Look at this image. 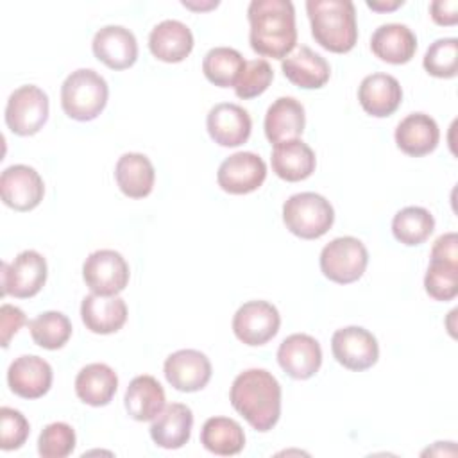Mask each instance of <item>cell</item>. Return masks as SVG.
Segmentation results:
<instances>
[{
	"instance_id": "9c48e42d",
	"label": "cell",
	"mask_w": 458,
	"mask_h": 458,
	"mask_svg": "<svg viewBox=\"0 0 458 458\" xmlns=\"http://www.w3.org/2000/svg\"><path fill=\"white\" fill-rule=\"evenodd\" d=\"M45 281L47 259L38 250H23L13 263H2V295L29 299L39 293Z\"/></svg>"
},
{
	"instance_id": "30bf717a",
	"label": "cell",
	"mask_w": 458,
	"mask_h": 458,
	"mask_svg": "<svg viewBox=\"0 0 458 458\" xmlns=\"http://www.w3.org/2000/svg\"><path fill=\"white\" fill-rule=\"evenodd\" d=\"M279 326V311L267 301H249L242 304L233 317L234 336L250 347L265 345L277 335Z\"/></svg>"
},
{
	"instance_id": "4316f807",
	"label": "cell",
	"mask_w": 458,
	"mask_h": 458,
	"mask_svg": "<svg viewBox=\"0 0 458 458\" xmlns=\"http://www.w3.org/2000/svg\"><path fill=\"white\" fill-rule=\"evenodd\" d=\"M370 50L385 63L404 64L415 55L417 36L408 25L385 23L374 30L370 38Z\"/></svg>"
},
{
	"instance_id": "7a4b0ae2",
	"label": "cell",
	"mask_w": 458,
	"mask_h": 458,
	"mask_svg": "<svg viewBox=\"0 0 458 458\" xmlns=\"http://www.w3.org/2000/svg\"><path fill=\"white\" fill-rule=\"evenodd\" d=\"M233 408L256 429H272L281 417V385L265 369L240 372L229 392Z\"/></svg>"
},
{
	"instance_id": "ee69618b",
	"label": "cell",
	"mask_w": 458,
	"mask_h": 458,
	"mask_svg": "<svg viewBox=\"0 0 458 458\" xmlns=\"http://www.w3.org/2000/svg\"><path fill=\"white\" fill-rule=\"evenodd\" d=\"M182 5L188 7V9H193V11H206V9H213L218 5V2H209V4H193V2H186L182 0Z\"/></svg>"
},
{
	"instance_id": "ab89813d",
	"label": "cell",
	"mask_w": 458,
	"mask_h": 458,
	"mask_svg": "<svg viewBox=\"0 0 458 458\" xmlns=\"http://www.w3.org/2000/svg\"><path fill=\"white\" fill-rule=\"evenodd\" d=\"M27 322L25 313L13 306V304H2L0 308V342L2 347H9L11 338L20 331V327Z\"/></svg>"
},
{
	"instance_id": "74e56055",
	"label": "cell",
	"mask_w": 458,
	"mask_h": 458,
	"mask_svg": "<svg viewBox=\"0 0 458 458\" xmlns=\"http://www.w3.org/2000/svg\"><path fill=\"white\" fill-rule=\"evenodd\" d=\"M272 79H274V72H272V66L268 64V61H265V59L247 61L245 70L242 72V75L234 86V93L238 98H243V100L259 97L261 93L267 91Z\"/></svg>"
},
{
	"instance_id": "ac0fdd59",
	"label": "cell",
	"mask_w": 458,
	"mask_h": 458,
	"mask_svg": "<svg viewBox=\"0 0 458 458\" xmlns=\"http://www.w3.org/2000/svg\"><path fill=\"white\" fill-rule=\"evenodd\" d=\"M54 372L48 361L34 354L16 358L7 369L9 388L23 399H39L52 386Z\"/></svg>"
},
{
	"instance_id": "d4e9b609",
	"label": "cell",
	"mask_w": 458,
	"mask_h": 458,
	"mask_svg": "<svg viewBox=\"0 0 458 458\" xmlns=\"http://www.w3.org/2000/svg\"><path fill=\"white\" fill-rule=\"evenodd\" d=\"M193 428V413L182 403L166 404L150 424V438L163 449H179L190 437Z\"/></svg>"
},
{
	"instance_id": "5b68a950",
	"label": "cell",
	"mask_w": 458,
	"mask_h": 458,
	"mask_svg": "<svg viewBox=\"0 0 458 458\" xmlns=\"http://www.w3.org/2000/svg\"><path fill=\"white\" fill-rule=\"evenodd\" d=\"M283 222L292 234L302 240H317L331 229L335 209L326 197L315 191H302L283 204Z\"/></svg>"
},
{
	"instance_id": "3957f363",
	"label": "cell",
	"mask_w": 458,
	"mask_h": 458,
	"mask_svg": "<svg viewBox=\"0 0 458 458\" xmlns=\"http://www.w3.org/2000/svg\"><path fill=\"white\" fill-rule=\"evenodd\" d=\"M306 13L315 41L335 54H345L358 41L356 9L349 0H308Z\"/></svg>"
},
{
	"instance_id": "e0dca14e",
	"label": "cell",
	"mask_w": 458,
	"mask_h": 458,
	"mask_svg": "<svg viewBox=\"0 0 458 458\" xmlns=\"http://www.w3.org/2000/svg\"><path fill=\"white\" fill-rule=\"evenodd\" d=\"M206 127L211 140L220 147H240L250 136L252 120L242 106L222 102L209 109Z\"/></svg>"
},
{
	"instance_id": "f35d334b",
	"label": "cell",
	"mask_w": 458,
	"mask_h": 458,
	"mask_svg": "<svg viewBox=\"0 0 458 458\" xmlns=\"http://www.w3.org/2000/svg\"><path fill=\"white\" fill-rule=\"evenodd\" d=\"M30 433L29 420L14 408H0V447L4 451L20 449Z\"/></svg>"
},
{
	"instance_id": "f546056e",
	"label": "cell",
	"mask_w": 458,
	"mask_h": 458,
	"mask_svg": "<svg viewBox=\"0 0 458 458\" xmlns=\"http://www.w3.org/2000/svg\"><path fill=\"white\" fill-rule=\"evenodd\" d=\"M118 388L116 372L106 363H89L75 377L77 397L89 406H106Z\"/></svg>"
},
{
	"instance_id": "4dcf8cb0",
	"label": "cell",
	"mask_w": 458,
	"mask_h": 458,
	"mask_svg": "<svg viewBox=\"0 0 458 458\" xmlns=\"http://www.w3.org/2000/svg\"><path fill=\"white\" fill-rule=\"evenodd\" d=\"M200 444L213 454L233 456L245 447V433L234 419L211 417L200 429Z\"/></svg>"
},
{
	"instance_id": "603a6c76",
	"label": "cell",
	"mask_w": 458,
	"mask_h": 458,
	"mask_svg": "<svg viewBox=\"0 0 458 458\" xmlns=\"http://www.w3.org/2000/svg\"><path fill=\"white\" fill-rule=\"evenodd\" d=\"M281 70L292 84L302 89H318L326 86L331 77L329 63L306 45L286 55L281 63Z\"/></svg>"
},
{
	"instance_id": "2e32d148",
	"label": "cell",
	"mask_w": 458,
	"mask_h": 458,
	"mask_svg": "<svg viewBox=\"0 0 458 458\" xmlns=\"http://www.w3.org/2000/svg\"><path fill=\"white\" fill-rule=\"evenodd\" d=\"M93 54L111 70H127L138 59L136 36L122 25H106L93 36Z\"/></svg>"
},
{
	"instance_id": "d590c367",
	"label": "cell",
	"mask_w": 458,
	"mask_h": 458,
	"mask_svg": "<svg viewBox=\"0 0 458 458\" xmlns=\"http://www.w3.org/2000/svg\"><path fill=\"white\" fill-rule=\"evenodd\" d=\"M424 290L435 301H451L458 295V263L431 259L424 276Z\"/></svg>"
},
{
	"instance_id": "7402d4cb",
	"label": "cell",
	"mask_w": 458,
	"mask_h": 458,
	"mask_svg": "<svg viewBox=\"0 0 458 458\" xmlns=\"http://www.w3.org/2000/svg\"><path fill=\"white\" fill-rule=\"evenodd\" d=\"M440 129L426 113H411L403 118L395 129V143L401 152L411 157H422L437 148Z\"/></svg>"
},
{
	"instance_id": "d6a6232c",
	"label": "cell",
	"mask_w": 458,
	"mask_h": 458,
	"mask_svg": "<svg viewBox=\"0 0 458 458\" xmlns=\"http://www.w3.org/2000/svg\"><path fill=\"white\" fill-rule=\"evenodd\" d=\"M435 229L433 215L420 206H408L395 213L392 220V233L397 242L408 247L424 243Z\"/></svg>"
},
{
	"instance_id": "4fadbf2b",
	"label": "cell",
	"mask_w": 458,
	"mask_h": 458,
	"mask_svg": "<svg viewBox=\"0 0 458 458\" xmlns=\"http://www.w3.org/2000/svg\"><path fill=\"white\" fill-rule=\"evenodd\" d=\"M0 195L7 208L14 211H30L43 200L45 182L32 166L13 165L0 175Z\"/></svg>"
},
{
	"instance_id": "83f0119b",
	"label": "cell",
	"mask_w": 458,
	"mask_h": 458,
	"mask_svg": "<svg viewBox=\"0 0 458 458\" xmlns=\"http://www.w3.org/2000/svg\"><path fill=\"white\" fill-rule=\"evenodd\" d=\"M114 179L125 197L143 199L154 188L156 170L145 154L127 152L116 161Z\"/></svg>"
},
{
	"instance_id": "8992f818",
	"label": "cell",
	"mask_w": 458,
	"mask_h": 458,
	"mask_svg": "<svg viewBox=\"0 0 458 458\" xmlns=\"http://www.w3.org/2000/svg\"><path fill=\"white\" fill-rule=\"evenodd\" d=\"M369 265L365 245L354 236H340L331 240L320 252L322 274L338 284L358 281Z\"/></svg>"
},
{
	"instance_id": "277c9868",
	"label": "cell",
	"mask_w": 458,
	"mask_h": 458,
	"mask_svg": "<svg viewBox=\"0 0 458 458\" xmlns=\"http://www.w3.org/2000/svg\"><path fill=\"white\" fill-rule=\"evenodd\" d=\"M109 88L106 79L91 68L72 72L61 86V107L77 122L95 120L106 107Z\"/></svg>"
},
{
	"instance_id": "8d00e7d4",
	"label": "cell",
	"mask_w": 458,
	"mask_h": 458,
	"mask_svg": "<svg viewBox=\"0 0 458 458\" xmlns=\"http://www.w3.org/2000/svg\"><path fill=\"white\" fill-rule=\"evenodd\" d=\"M75 431L66 422H52L38 438V453L43 458H66L75 449Z\"/></svg>"
},
{
	"instance_id": "cb8c5ba5",
	"label": "cell",
	"mask_w": 458,
	"mask_h": 458,
	"mask_svg": "<svg viewBox=\"0 0 458 458\" xmlns=\"http://www.w3.org/2000/svg\"><path fill=\"white\" fill-rule=\"evenodd\" d=\"M306 125L304 107L293 97H279L270 104L265 114V136L272 145L288 140H299Z\"/></svg>"
},
{
	"instance_id": "7c38bea8",
	"label": "cell",
	"mask_w": 458,
	"mask_h": 458,
	"mask_svg": "<svg viewBox=\"0 0 458 458\" xmlns=\"http://www.w3.org/2000/svg\"><path fill=\"white\" fill-rule=\"evenodd\" d=\"M267 179V163L254 152H236L225 157L216 172L218 186L231 195L256 191Z\"/></svg>"
},
{
	"instance_id": "b9f144b4",
	"label": "cell",
	"mask_w": 458,
	"mask_h": 458,
	"mask_svg": "<svg viewBox=\"0 0 458 458\" xmlns=\"http://www.w3.org/2000/svg\"><path fill=\"white\" fill-rule=\"evenodd\" d=\"M431 18L437 25H456L458 23V0H435L429 5Z\"/></svg>"
},
{
	"instance_id": "836d02e7",
	"label": "cell",
	"mask_w": 458,
	"mask_h": 458,
	"mask_svg": "<svg viewBox=\"0 0 458 458\" xmlns=\"http://www.w3.org/2000/svg\"><path fill=\"white\" fill-rule=\"evenodd\" d=\"M30 336L36 345L55 351L61 349L72 336V322L61 311H43L29 322Z\"/></svg>"
},
{
	"instance_id": "6da1fadb",
	"label": "cell",
	"mask_w": 458,
	"mask_h": 458,
	"mask_svg": "<svg viewBox=\"0 0 458 458\" xmlns=\"http://www.w3.org/2000/svg\"><path fill=\"white\" fill-rule=\"evenodd\" d=\"M247 18L249 43L256 54L283 61L295 48V9L290 0H252Z\"/></svg>"
},
{
	"instance_id": "f1b7e54d",
	"label": "cell",
	"mask_w": 458,
	"mask_h": 458,
	"mask_svg": "<svg viewBox=\"0 0 458 458\" xmlns=\"http://www.w3.org/2000/svg\"><path fill=\"white\" fill-rule=\"evenodd\" d=\"M165 401L166 397L161 383L156 377L147 374L136 376L129 383L123 397L127 413L140 422L154 420L161 413V410L166 406Z\"/></svg>"
},
{
	"instance_id": "1f68e13d",
	"label": "cell",
	"mask_w": 458,
	"mask_h": 458,
	"mask_svg": "<svg viewBox=\"0 0 458 458\" xmlns=\"http://www.w3.org/2000/svg\"><path fill=\"white\" fill-rule=\"evenodd\" d=\"M247 61L243 55L229 47L211 48L202 61V72L206 79L218 88H234Z\"/></svg>"
},
{
	"instance_id": "e575fe53",
	"label": "cell",
	"mask_w": 458,
	"mask_h": 458,
	"mask_svg": "<svg viewBox=\"0 0 458 458\" xmlns=\"http://www.w3.org/2000/svg\"><path fill=\"white\" fill-rule=\"evenodd\" d=\"M424 70L438 79H453L458 73V39L440 38L433 41L422 59Z\"/></svg>"
},
{
	"instance_id": "ffe728a7",
	"label": "cell",
	"mask_w": 458,
	"mask_h": 458,
	"mask_svg": "<svg viewBox=\"0 0 458 458\" xmlns=\"http://www.w3.org/2000/svg\"><path fill=\"white\" fill-rule=\"evenodd\" d=\"M81 318L86 329L97 335H111L127 322V304L118 295L89 293L82 299Z\"/></svg>"
},
{
	"instance_id": "d6986e66",
	"label": "cell",
	"mask_w": 458,
	"mask_h": 458,
	"mask_svg": "<svg viewBox=\"0 0 458 458\" xmlns=\"http://www.w3.org/2000/svg\"><path fill=\"white\" fill-rule=\"evenodd\" d=\"M358 100L363 111L376 118L390 116L403 102V88L394 75H367L358 88Z\"/></svg>"
},
{
	"instance_id": "60d3db41",
	"label": "cell",
	"mask_w": 458,
	"mask_h": 458,
	"mask_svg": "<svg viewBox=\"0 0 458 458\" xmlns=\"http://www.w3.org/2000/svg\"><path fill=\"white\" fill-rule=\"evenodd\" d=\"M431 259L458 263V234L445 233L438 236L431 249Z\"/></svg>"
},
{
	"instance_id": "52a82bcc",
	"label": "cell",
	"mask_w": 458,
	"mask_h": 458,
	"mask_svg": "<svg viewBox=\"0 0 458 458\" xmlns=\"http://www.w3.org/2000/svg\"><path fill=\"white\" fill-rule=\"evenodd\" d=\"M48 120V97L34 86L25 84L14 89L5 106V123L18 136H32L43 129Z\"/></svg>"
},
{
	"instance_id": "9a60e30c",
	"label": "cell",
	"mask_w": 458,
	"mask_h": 458,
	"mask_svg": "<svg viewBox=\"0 0 458 458\" xmlns=\"http://www.w3.org/2000/svg\"><path fill=\"white\" fill-rule=\"evenodd\" d=\"M279 367L293 379H310L322 365L320 344L304 333L286 336L277 349Z\"/></svg>"
},
{
	"instance_id": "5bb4252c",
	"label": "cell",
	"mask_w": 458,
	"mask_h": 458,
	"mask_svg": "<svg viewBox=\"0 0 458 458\" xmlns=\"http://www.w3.org/2000/svg\"><path fill=\"white\" fill-rule=\"evenodd\" d=\"M165 377L179 392H199L211 379V361L197 349H181L165 360Z\"/></svg>"
},
{
	"instance_id": "ba28073f",
	"label": "cell",
	"mask_w": 458,
	"mask_h": 458,
	"mask_svg": "<svg viewBox=\"0 0 458 458\" xmlns=\"http://www.w3.org/2000/svg\"><path fill=\"white\" fill-rule=\"evenodd\" d=\"M82 277L93 293L118 295L129 283V265L120 252L100 249L86 258Z\"/></svg>"
},
{
	"instance_id": "8fae6325",
	"label": "cell",
	"mask_w": 458,
	"mask_h": 458,
	"mask_svg": "<svg viewBox=\"0 0 458 458\" xmlns=\"http://www.w3.org/2000/svg\"><path fill=\"white\" fill-rule=\"evenodd\" d=\"M331 351L342 367L354 372L370 369L379 358L376 336L360 326L336 329L331 338Z\"/></svg>"
},
{
	"instance_id": "44dd1931",
	"label": "cell",
	"mask_w": 458,
	"mask_h": 458,
	"mask_svg": "<svg viewBox=\"0 0 458 458\" xmlns=\"http://www.w3.org/2000/svg\"><path fill=\"white\" fill-rule=\"evenodd\" d=\"M148 48L163 63H181L193 50V34L179 20H163L150 30Z\"/></svg>"
},
{
	"instance_id": "7bdbcfd3",
	"label": "cell",
	"mask_w": 458,
	"mask_h": 458,
	"mask_svg": "<svg viewBox=\"0 0 458 458\" xmlns=\"http://www.w3.org/2000/svg\"><path fill=\"white\" fill-rule=\"evenodd\" d=\"M403 4H404L403 0H395V2H367V7L372 9V11L385 13V11H394V9L401 7Z\"/></svg>"
},
{
	"instance_id": "484cf974",
	"label": "cell",
	"mask_w": 458,
	"mask_h": 458,
	"mask_svg": "<svg viewBox=\"0 0 458 458\" xmlns=\"http://www.w3.org/2000/svg\"><path fill=\"white\" fill-rule=\"evenodd\" d=\"M270 161L274 174L288 182L308 179L317 166L313 148L302 140H288L274 145Z\"/></svg>"
}]
</instances>
